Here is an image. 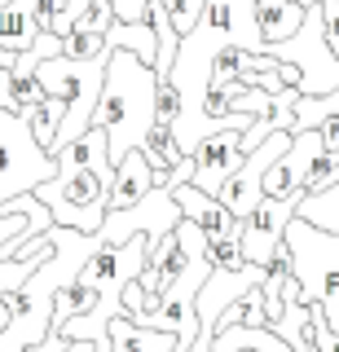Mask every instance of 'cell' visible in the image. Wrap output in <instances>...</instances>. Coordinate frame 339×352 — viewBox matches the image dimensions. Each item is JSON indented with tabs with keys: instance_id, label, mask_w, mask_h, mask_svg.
Here are the masks:
<instances>
[{
	"instance_id": "6da1fadb",
	"label": "cell",
	"mask_w": 339,
	"mask_h": 352,
	"mask_svg": "<svg viewBox=\"0 0 339 352\" xmlns=\"http://www.w3.org/2000/svg\"><path fill=\"white\" fill-rule=\"evenodd\" d=\"M159 75L150 62H141L137 53L115 49L111 66H106L102 102H97L93 128L106 132L111 141V163L119 168L128 150H146L150 132L159 124Z\"/></svg>"
},
{
	"instance_id": "7a4b0ae2",
	"label": "cell",
	"mask_w": 339,
	"mask_h": 352,
	"mask_svg": "<svg viewBox=\"0 0 339 352\" xmlns=\"http://www.w3.org/2000/svg\"><path fill=\"white\" fill-rule=\"evenodd\" d=\"M265 53L273 62H282V84L300 97H331L339 88V58L326 44V22H322V5L309 9L304 27L291 40L265 44Z\"/></svg>"
},
{
	"instance_id": "3957f363",
	"label": "cell",
	"mask_w": 339,
	"mask_h": 352,
	"mask_svg": "<svg viewBox=\"0 0 339 352\" xmlns=\"http://www.w3.org/2000/svg\"><path fill=\"white\" fill-rule=\"evenodd\" d=\"M287 247L295 256L300 304H322L326 326L339 335V234H326L295 216L287 225Z\"/></svg>"
},
{
	"instance_id": "277c9868",
	"label": "cell",
	"mask_w": 339,
	"mask_h": 352,
	"mask_svg": "<svg viewBox=\"0 0 339 352\" xmlns=\"http://www.w3.org/2000/svg\"><path fill=\"white\" fill-rule=\"evenodd\" d=\"M119 168H71L58 172L36 190V198L53 212V225L80 229V234H97L106 225V198H111V181Z\"/></svg>"
},
{
	"instance_id": "5b68a950",
	"label": "cell",
	"mask_w": 339,
	"mask_h": 352,
	"mask_svg": "<svg viewBox=\"0 0 339 352\" xmlns=\"http://www.w3.org/2000/svg\"><path fill=\"white\" fill-rule=\"evenodd\" d=\"M31 115H36V110H31ZM31 115L0 110V203L36 194L45 181L58 176V159L36 141Z\"/></svg>"
},
{
	"instance_id": "8992f818",
	"label": "cell",
	"mask_w": 339,
	"mask_h": 352,
	"mask_svg": "<svg viewBox=\"0 0 339 352\" xmlns=\"http://www.w3.org/2000/svg\"><path fill=\"white\" fill-rule=\"evenodd\" d=\"M304 194H291V198H265V203L256 207V212L247 216L243 225V238H238V247H243L247 264H265L273 260V251L287 242V225L295 220V212H300Z\"/></svg>"
},
{
	"instance_id": "52a82bcc",
	"label": "cell",
	"mask_w": 339,
	"mask_h": 352,
	"mask_svg": "<svg viewBox=\"0 0 339 352\" xmlns=\"http://www.w3.org/2000/svg\"><path fill=\"white\" fill-rule=\"evenodd\" d=\"M238 137L243 132H216V137H207L199 150H194V185H199L203 194H221V185L243 168L247 154L238 150Z\"/></svg>"
},
{
	"instance_id": "ba28073f",
	"label": "cell",
	"mask_w": 339,
	"mask_h": 352,
	"mask_svg": "<svg viewBox=\"0 0 339 352\" xmlns=\"http://www.w3.org/2000/svg\"><path fill=\"white\" fill-rule=\"evenodd\" d=\"M172 198H177L181 216H185V220H194V225H199L207 238H243V225H247V220H238V216L221 203V198L203 194L194 181L172 185Z\"/></svg>"
},
{
	"instance_id": "9c48e42d",
	"label": "cell",
	"mask_w": 339,
	"mask_h": 352,
	"mask_svg": "<svg viewBox=\"0 0 339 352\" xmlns=\"http://www.w3.org/2000/svg\"><path fill=\"white\" fill-rule=\"evenodd\" d=\"M168 172H155V163L146 159V150H128L124 163H119L115 181H111V198H106V212H128L146 198Z\"/></svg>"
},
{
	"instance_id": "30bf717a",
	"label": "cell",
	"mask_w": 339,
	"mask_h": 352,
	"mask_svg": "<svg viewBox=\"0 0 339 352\" xmlns=\"http://www.w3.org/2000/svg\"><path fill=\"white\" fill-rule=\"evenodd\" d=\"M313 5H322V0H256V22H260L265 44L291 40L295 31L304 27V18H309Z\"/></svg>"
},
{
	"instance_id": "8fae6325",
	"label": "cell",
	"mask_w": 339,
	"mask_h": 352,
	"mask_svg": "<svg viewBox=\"0 0 339 352\" xmlns=\"http://www.w3.org/2000/svg\"><path fill=\"white\" fill-rule=\"evenodd\" d=\"M40 40V18H36V0H14L0 9V49L9 53H27Z\"/></svg>"
},
{
	"instance_id": "7c38bea8",
	"label": "cell",
	"mask_w": 339,
	"mask_h": 352,
	"mask_svg": "<svg viewBox=\"0 0 339 352\" xmlns=\"http://www.w3.org/2000/svg\"><path fill=\"white\" fill-rule=\"evenodd\" d=\"M111 352H177V335H168V330H146L128 313H119L111 322Z\"/></svg>"
},
{
	"instance_id": "4fadbf2b",
	"label": "cell",
	"mask_w": 339,
	"mask_h": 352,
	"mask_svg": "<svg viewBox=\"0 0 339 352\" xmlns=\"http://www.w3.org/2000/svg\"><path fill=\"white\" fill-rule=\"evenodd\" d=\"M295 216L309 220V225H317V229H326V234H339V185L317 190V194H304V203H300Z\"/></svg>"
},
{
	"instance_id": "5bb4252c",
	"label": "cell",
	"mask_w": 339,
	"mask_h": 352,
	"mask_svg": "<svg viewBox=\"0 0 339 352\" xmlns=\"http://www.w3.org/2000/svg\"><path fill=\"white\" fill-rule=\"evenodd\" d=\"M62 119H67V102H58V97H45V102L36 106V115H31V132H36V141L53 154V146H58V128Z\"/></svg>"
},
{
	"instance_id": "9a60e30c",
	"label": "cell",
	"mask_w": 339,
	"mask_h": 352,
	"mask_svg": "<svg viewBox=\"0 0 339 352\" xmlns=\"http://www.w3.org/2000/svg\"><path fill=\"white\" fill-rule=\"evenodd\" d=\"M115 22H119V18H115V5H111V0H84L75 31H89V36H111Z\"/></svg>"
},
{
	"instance_id": "2e32d148",
	"label": "cell",
	"mask_w": 339,
	"mask_h": 352,
	"mask_svg": "<svg viewBox=\"0 0 339 352\" xmlns=\"http://www.w3.org/2000/svg\"><path fill=\"white\" fill-rule=\"evenodd\" d=\"M163 9H168V18H172V27H177V36H194V27L203 22V9H207V0H163Z\"/></svg>"
},
{
	"instance_id": "e0dca14e",
	"label": "cell",
	"mask_w": 339,
	"mask_h": 352,
	"mask_svg": "<svg viewBox=\"0 0 339 352\" xmlns=\"http://www.w3.org/2000/svg\"><path fill=\"white\" fill-rule=\"evenodd\" d=\"M207 264L234 273V269H247V256L238 247V238H207Z\"/></svg>"
},
{
	"instance_id": "ac0fdd59",
	"label": "cell",
	"mask_w": 339,
	"mask_h": 352,
	"mask_svg": "<svg viewBox=\"0 0 339 352\" xmlns=\"http://www.w3.org/2000/svg\"><path fill=\"white\" fill-rule=\"evenodd\" d=\"M97 53H111V36H89V31H71L67 44H62V58L71 62H89Z\"/></svg>"
},
{
	"instance_id": "d6986e66",
	"label": "cell",
	"mask_w": 339,
	"mask_h": 352,
	"mask_svg": "<svg viewBox=\"0 0 339 352\" xmlns=\"http://www.w3.org/2000/svg\"><path fill=\"white\" fill-rule=\"evenodd\" d=\"M159 128H172L177 124V115H181V93H177V84L172 80H159Z\"/></svg>"
},
{
	"instance_id": "ffe728a7",
	"label": "cell",
	"mask_w": 339,
	"mask_h": 352,
	"mask_svg": "<svg viewBox=\"0 0 339 352\" xmlns=\"http://www.w3.org/2000/svg\"><path fill=\"white\" fill-rule=\"evenodd\" d=\"M243 326H256V330H269V313H265V291H247L243 295Z\"/></svg>"
},
{
	"instance_id": "44dd1931",
	"label": "cell",
	"mask_w": 339,
	"mask_h": 352,
	"mask_svg": "<svg viewBox=\"0 0 339 352\" xmlns=\"http://www.w3.org/2000/svg\"><path fill=\"white\" fill-rule=\"evenodd\" d=\"M111 5H115V18L119 22H146V14H150L155 0H111Z\"/></svg>"
},
{
	"instance_id": "7402d4cb",
	"label": "cell",
	"mask_w": 339,
	"mask_h": 352,
	"mask_svg": "<svg viewBox=\"0 0 339 352\" xmlns=\"http://www.w3.org/2000/svg\"><path fill=\"white\" fill-rule=\"evenodd\" d=\"M322 22H326V44L339 58V0H322Z\"/></svg>"
},
{
	"instance_id": "603a6c76",
	"label": "cell",
	"mask_w": 339,
	"mask_h": 352,
	"mask_svg": "<svg viewBox=\"0 0 339 352\" xmlns=\"http://www.w3.org/2000/svg\"><path fill=\"white\" fill-rule=\"evenodd\" d=\"M67 348H71V339H62V335H49V339H45V344H40L36 352H67Z\"/></svg>"
},
{
	"instance_id": "cb8c5ba5",
	"label": "cell",
	"mask_w": 339,
	"mask_h": 352,
	"mask_svg": "<svg viewBox=\"0 0 339 352\" xmlns=\"http://www.w3.org/2000/svg\"><path fill=\"white\" fill-rule=\"evenodd\" d=\"M67 352H97V348H93V344H71Z\"/></svg>"
},
{
	"instance_id": "d4e9b609",
	"label": "cell",
	"mask_w": 339,
	"mask_h": 352,
	"mask_svg": "<svg viewBox=\"0 0 339 352\" xmlns=\"http://www.w3.org/2000/svg\"><path fill=\"white\" fill-rule=\"evenodd\" d=\"M291 352H313V344H309V339H304V344H300V348H291Z\"/></svg>"
},
{
	"instance_id": "484cf974",
	"label": "cell",
	"mask_w": 339,
	"mask_h": 352,
	"mask_svg": "<svg viewBox=\"0 0 339 352\" xmlns=\"http://www.w3.org/2000/svg\"><path fill=\"white\" fill-rule=\"evenodd\" d=\"M313 352H317V348H313Z\"/></svg>"
}]
</instances>
